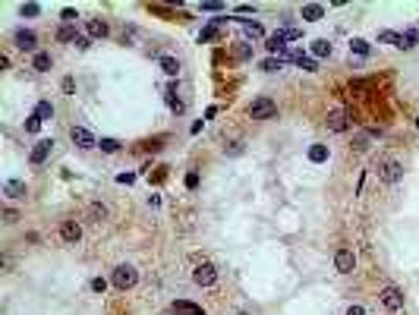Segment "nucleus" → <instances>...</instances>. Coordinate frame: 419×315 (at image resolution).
<instances>
[{
    "label": "nucleus",
    "mask_w": 419,
    "mask_h": 315,
    "mask_svg": "<svg viewBox=\"0 0 419 315\" xmlns=\"http://www.w3.org/2000/svg\"><path fill=\"white\" fill-rule=\"evenodd\" d=\"M13 41H16V47H19V51H35V47H38V35H35L32 29H19V32L13 35Z\"/></svg>",
    "instance_id": "obj_7"
},
{
    "label": "nucleus",
    "mask_w": 419,
    "mask_h": 315,
    "mask_svg": "<svg viewBox=\"0 0 419 315\" xmlns=\"http://www.w3.org/2000/svg\"><path fill=\"white\" fill-rule=\"evenodd\" d=\"M192 281L199 284V287H214V281H217V271H214V265H199L195 271H192Z\"/></svg>",
    "instance_id": "obj_6"
},
{
    "label": "nucleus",
    "mask_w": 419,
    "mask_h": 315,
    "mask_svg": "<svg viewBox=\"0 0 419 315\" xmlns=\"http://www.w3.org/2000/svg\"><path fill=\"white\" fill-rule=\"evenodd\" d=\"M243 22V32L249 35V38H262V26L259 22H249V19H240Z\"/></svg>",
    "instance_id": "obj_24"
},
{
    "label": "nucleus",
    "mask_w": 419,
    "mask_h": 315,
    "mask_svg": "<svg viewBox=\"0 0 419 315\" xmlns=\"http://www.w3.org/2000/svg\"><path fill=\"white\" fill-rule=\"evenodd\" d=\"M211 38H217V26L211 22V26H205L202 29V35H199V41H211Z\"/></svg>",
    "instance_id": "obj_31"
},
{
    "label": "nucleus",
    "mask_w": 419,
    "mask_h": 315,
    "mask_svg": "<svg viewBox=\"0 0 419 315\" xmlns=\"http://www.w3.org/2000/svg\"><path fill=\"white\" fill-rule=\"evenodd\" d=\"M38 13H41L38 4H22V16H38Z\"/></svg>",
    "instance_id": "obj_34"
},
{
    "label": "nucleus",
    "mask_w": 419,
    "mask_h": 315,
    "mask_svg": "<svg viewBox=\"0 0 419 315\" xmlns=\"http://www.w3.org/2000/svg\"><path fill=\"white\" fill-rule=\"evenodd\" d=\"M328 155H331V152H328V145H312V148H309V161H312V164H325Z\"/></svg>",
    "instance_id": "obj_20"
},
{
    "label": "nucleus",
    "mask_w": 419,
    "mask_h": 315,
    "mask_svg": "<svg viewBox=\"0 0 419 315\" xmlns=\"http://www.w3.org/2000/svg\"><path fill=\"white\" fill-rule=\"evenodd\" d=\"M38 129H41V117H38V114H32V117L26 120V133H38Z\"/></svg>",
    "instance_id": "obj_29"
},
{
    "label": "nucleus",
    "mask_w": 419,
    "mask_h": 315,
    "mask_svg": "<svg viewBox=\"0 0 419 315\" xmlns=\"http://www.w3.org/2000/svg\"><path fill=\"white\" fill-rule=\"evenodd\" d=\"M167 104H170V107L177 110V114H180V110H183V101H180V98H177V88H174V85L167 88Z\"/></svg>",
    "instance_id": "obj_27"
},
{
    "label": "nucleus",
    "mask_w": 419,
    "mask_h": 315,
    "mask_svg": "<svg viewBox=\"0 0 419 315\" xmlns=\"http://www.w3.org/2000/svg\"><path fill=\"white\" fill-rule=\"evenodd\" d=\"M419 44V29H407L404 35H400V47L404 51H413Z\"/></svg>",
    "instance_id": "obj_18"
},
{
    "label": "nucleus",
    "mask_w": 419,
    "mask_h": 315,
    "mask_svg": "<svg viewBox=\"0 0 419 315\" xmlns=\"http://www.w3.org/2000/svg\"><path fill=\"white\" fill-rule=\"evenodd\" d=\"M195 186H199V174H189L186 177V189H195Z\"/></svg>",
    "instance_id": "obj_37"
},
{
    "label": "nucleus",
    "mask_w": 419,
    "mask_h": 315,
    "mask_svg": "<svg viewBox=\"0 0 419 315\" xmlns=\"http://www.w3.org/2000/svg\"><path fill=\"white\" fill-rule=\"evenodd\" d=\"M350 54H356V57H369L372 47H369L366 38H353V41H350Z\"/></svg>",
    "instance_id": "obj_21"
},
{
    "label": "nucleus",
    "mask_w": 419,
    "mask_h": 315,
    "mask_svg": "<svg viewBox=\"0 0 419 315\" xmlns=\"http://www.w3.org/2000/svg\"><path fill=\"white\" fill-rule=\"evenodd\" d=\"M334 268H337L340 274H350V271L356 268V255H353L350 249H337V255H334Z\"/></svg>",
    "instance_id": "obj_9"
},
{
    "label": "nucleus",
    "mask_w": 419,
    "mask_h": 315,
    "mask_svg": "<svg viewBox=\"0 0 419 315\" xmlns=\"http://www.w3.org/2000/svg\"><path fill=\"white\" fill-rule=\"evenodd\" d=\"M378 41H381V44H394V47H400V35H397V32H378Z\"/></svg>",
    "instance_id": "obj_25"
},
{
    "label": "nucleus",
    "mask_w": 419,
    "mask_h": 315,
    "mask_svg": "<svg viewBox=\"0 0 419 315\" xmlns=\"http://www.w3.org/2000/svg\"><path fill=\"white\" fill-rule=\"evenodd\" d=\"M249 54H252V47H246V44H243V47H236V57H240V60H246Z\"/></svg>",
    "instance_id": "obj_38"
},
{
    "label": "nucleus",
    "mask_w": 419,
    "mask_h": 315,
    "mask_svg": "<svg viewBox=\"0 0 419 315\" xmlns=\"http://www.w3.org/2000/svg\"><path fill=\"white\" fill-rule=\"evenodd\" d=\"M57 41H69V44H76V41H79L76 26H60V29H57Z\"/></svg>",
    "instance_id": "obj_19"
},
{
    "label": "nucleus",
    "mask_w": 419,
    "mask_h": 315,
    "mask_svg": "<svg viewBox=\"0 0 419 315\" xmlns=\"http://www.w3.org/2000/svg\"><path fill=\"white\" fill-rule=\"evenodd\" d=\"M88 217H92V221H104V217H107V208H104V205H92V208H88Z\"/></svg>",
    "instance_id": "obj_30"
},
{
    "label": "nucleus",
    "mask_w": 419,
    "mask_h": 315,
    "mask_svg": "<svg viewBox=\"0 0 419 315\" xmlns=\"http://www.w3.org/2000/svg\"><path fill=\"white\" fill-rule=\"evenodd\" d=\"M287 57H290V60H293L297 66H303V69H309V72H315V66H318V63H315L312 57H306V54H303V51H290V54H287Z\"/></svg>",
    "instance_id": "obj_14"
},
{
    "label": "nucleus",
    "mask_w": 419,
    "mask_h": 315,
    "mask_svg": "<svg viewBox=\"0 0 419 315\" xmlns=\"http://www.w3.org/2000/svg\"><path fill=\"white\" fill-rule=\"evenodd\" d=\"M98 145H101V152H107V155H114V152H120V142H117V139H101Z\"/></svg>",
    "instance_id": "obj_28"
},
{
    "label": "nucleus",
    "mask_w": 419,
    "mask_h": 315,
    "mask_svg": "<svg viewBox=\"0 0 419 315\" xmlns=\"http://www.w3.org/2000/svg\"><path fill=\"white\" fill-rule=\"evenodd\" d=\"M76 47H79V51H88V38H82V35H79V41H76Z\"/></svg>",
    "instance_id": "obj_43"
},
{
    "label": "nucleus",
    "mask_w": 419,
    "mask_h": 315,
    "mask_svg": "<svg viewBox=\"0 0 419 315\" xmlns=\"http://www.w3.org/2000/svg\"><path fill=\"white\" fill-rule=\"evenodd\" d=\"M347 315H366V309H362V306H350Z\"/></svg>",
    "instance_id": "obj_41"
},
{
    "label": "nucleus",
    "mask_w": 419,
    "mask_h": 315,
    "mask_svg": "<svg viewBox=\"0 0 419 315\" xmlns=\"http://www.w3.org/2000/svg\"><path fill=\"white\" fill-rule=\"evenodd\" d=\"M378 177L385 180V183H397L400 177H404V167H400V161L385 158V161H378Z\"/></svg>",
    "instance_id": "obj_3"
},
{
    "label": "nucleus",
    "mask_w": 419,
    "mask_h": 315,
    "mask_svg": "<svg viewBox=\"0 0 419 315\" xmlns=\"http://www.w3.org/2000/svg\"><path fill=\"white\" fill-rule=\"evenodd\" d=\"M347 126H350L347 110H331V114H328V129H331V133H343Z\"/></svg>",
    "instance_id": "obj_10"
},
{
    "label": "nucleus",
    "mask_w": 419,
    "mask_h": 315,
    "mask_svg": "<svg viewBox=\"0 0 419 315\" xmlns=\"http://www.w3.org/2000/svg\"><path fill=\"white\" fill-rule=\"evenodd\" d=\"M262 69H265V72H275V69H281V60L268 57V60H262Z\"/></svg>",
    "instance_id": "obj_33"
},
{
    "label": "nucleus",
    "mask_w": 419,
    "mask_h": 315,
    "mask_svg": "<svg viewBox=\"0 0 419 315\" xmlns=\"http://www.w3.org/2000/svg\"><path fill=\"white\" fill-rule=\"evenodd\" d=\"M69 139L76 142L79 148H95V145H98V139H95L92 133H88L85 126H72V129H69Z\"/></svg>",
    "instance_id": "obj_8"
},
{
    "label": "nucleus",
    "mask_w": 419,
    "mask_h": 315,
    "mask_svg": "<svg viewBox=\"0 0 419 315\" xmlns=\"http://www.w3.org/2000/svg\"><path fill=\"white\" fill-rule=\"evenodd\" d=\"M416 129H419V117H416Z\"/></svg>",
    "instance_id": "obj_44"
},
{
    "label": "nucleus",
    "mask_w": 419,
    "mask_h": 315,
    "mask_svg": "<svg viewBox=\"0 0 419 315\" xmlns=\"http://www.w3.org/2000/svg\"><path fill=\"white\" fill-rule=\"evenodd\" d=\"M381 306H385L388 312H400L404 309V293H400L397 287H385L381 290Z\"/></svg>",
    "instance_id": "obj_4"
},
{
    "label": "nucleus",
    "mask_w": 419,
    "mask_h": 315,
    "mask_svg": "<svg viewBox=\"0 0 419 315\" xmlns=\"http://www.w3.org/2000/svg\"><path fill=\"white\" fill-rule=\"evenodd\" d=\"M356 148H359V152H362V148H369V133H359L356 136Z\"/></svg>",
    "instance_id": "obj_36"
},
{
    "label": "nucleus",
    "mask_w": 419,
    "mask_h": 315,
    "mask_svg": "<svg viewBox=\"0 0 419 315\" xmlns=\"http://www.w3.org/2000/svg\"><path fill=\"white\" fill-rule=\"evenodd\" d=\"M35 114H38L41 120H51V117H54V104H51V101H41L38 107H35Z\"/></svg>",
    "instance_id": "obj_26"
},
{
    "label": "nucleus",
    "mask_w": 419,
    "mask_h": 315,
    "mask_svg": "<svg viewBox=\"0 0 419 315\" xmlns=\"http://www.w3.org/2000/svg\"><path fill=\"white\" fill-rule=\"evenodd\" d=\"M51 152H54V139H41V142H35V148H32V155H29V161L38 167V164H44L47 158H51Z\"/></svg>",
    "instance_id": "obj_5"
},
{
    "label": "nucleus",
    "mask_w": 419,
    "mask_h": 315,
    "mask_svg": "<svg viewBox=\"0 0 419 315\" xmlns=\"http://www.w3.org/2000/svg\"><path fill=\"white\" fill-rule=\"evenodd\" d=\"M111 281H114L117 290H130V287H136V281H139V271H136L133 265H117Z\"/></svg>",
    "instance_id": "obj_1"
},
{
    "label": "nucleus",
    "mask_w": 419,
    "mask_h": 315,
    "mask_svg": "<svg viewBox=\"0 0 419 315\" xmlns=\"http://www.w3.org/2000/svg\"><path fill=\"white\" fill-rule=\"evenodd\" d=\"M4 217H7V224H16V221H19V214H16V211H7Z\"/></svg>",
    "instance_id": "obj_42"
},
{
    "label": "nucleus",
    "mask_w": 419,
    "mask_h": 315,
    "mask_svg": "<svg viewBox=\"0 0 419 315\" xmlns=\"http://www.w3.org/2000/svg\"><path fill=\"white\" fill-rule=\"evenodd\" d=\"M92 290H95V293H104V290H107V281H104V277H95V281H92Z\"/></svg>",
    "instance_id": "obj_35"
},
{
    "label": "nucleus",
    "mask_w": 419,
    "mask_h": 315,
    "mask_svg": "<svg viewBox=\"0 0 419 315\" xmlns=\"http://www.w3.org/2000/svg\"><path fill=\"white\" fill-rule=\"evenodd\" d=\"M51 63H54V60H51V54H47V51H38V54L32 57V69H35V72H47Z\"/></svg>",
    "instance_id": "obj_15"
},
{
    "label": "nucleus",
    "mask_w": 419,
    "mask_h": 315,
    "mask_svg": "<svg viewBox=\"0 0 419 315\" xmlns=\"http://www.w3.org/2000/svg\"><path fill=\"white\" fill-rule=\"evenodd\" d=\"M170 312H174V315H205L202 306H195V303H189V300H177V303L170 306Z\"/></svg>",
    "instance_id": "obj_12"
},
{
    "label": "nucleus",
    "mask_w": 419,
    "mask_h": 315,
    "mask_svg": "<svg viewBox=\"0 0 419 315\" xmlns=\"http://www.w3.org/2000/svg\"><path fill=\"white\" fill-rule=\"evenodd\" d=\"M224 152H230V155H240V152H243V145H240V142H233L230 148H224Z\"/></svg>",
    "instance_id": "obj_39"
},
{
    "label": "nucleus",
    "mask_w": 419,
    "mask_h": 315,
    "mask_svg": "<svg viewBox=\"0 0 419 315\" xmlns=\"http://www.w3.org/2000/svg\"><path fill=\"white\" fill-rule=\"evenodd\" d=\"M4 196H10V199H26L29 189H26L22 180H7V183H4Z\"/></svg>",
    "instance_id": "obj_13"
},
{
    "label": "nucleus",
    "mask_w": 419,
    "mask_h": 315,
    "mask_svg": "<svg viewBox=\"0 0 419 315\" xmlns=\"http://www.w3.org/2000/svg\"><path fill=\"white\" fill-rule=\"evenodd\" d=\"M278 114V104L271 101V98H256L252 101V107H249V117L252 120H271Z\"/></svg>",
    "instance_id": "obj_2"
},
{
    "label": "nucleus",
    "mask_w": 419,
    "mask_h": 315,
    "mask_svg": "<svg viewBox=\"0 0 419 315\" xmlns=\"http://www.w3.org/2000/svg\"><path fill=\"white\" fill-rule=\"evenodd\" d=\"M312 54H315V57H331V41H328V38L312 41Z\"/></svg>",
    "instance_id": "obj_22"
},
{
    "label": "nucleus",
    "mask_w": 419,
    "mask_h": 315,
    "mask_svg": "<svg viewBox=\"0 0 419 315\" xmlns=\"http://www.w3.org/2000/svg\"><path fill=\"white\" fill-rule=\"evenodd\" d=\"M161 69L167 72V76H177V72H180V60L177 57H161Z\"/></svg>",
    "instance_id": "obj_23"
},
{
    "label": "nucleus",
    "mask_w": 419,
    "mask_h": 315,
    "mask_svg": "<svg viewBox=\"0 0 419 315\" xmlns=\"http://www.w3.org/2000/svg\"><path fill=\"white\" fill-rule=\"evenodd\" d=\"M202 10H211V13H217V10H224V4H202Z\"/></svg>",
    "instance_id": "obj_40"
},
{
    "label": "nucleus",
    "mask_w": 419,
    "mask_h": 315,
    "mask_svg": "<svg viewBox=\"0 0 419 315\" xmlns=\"http://www.w3.org/2000/svg\"><path fill=\"white\" fill-rule=\"evenodd\" d=\"M85 29H88V35H92V38H107V32H111L104 19H88Z\"/></svg>",
    "instance_id": "obj_16"
},
{
    "label": "nucleus",
    "mask_w": 419,
    "mask_h": 315,
    "mask_svg": "<svg viewBox=\"0 0 419 315\" xmlns=\"http://www.w3.org/2000/svg\"><path fill=\"white\" fill-rule=\"evenodd\" d=\"M281 35H284V41H297V38H303V32H300V29H281Z\"/></svg>",
    "instance_id": "obj_32"
},
{
    "label": "nucleus",
    "mask_w": 419,
    "mask_h": 315,
    "mask_svg": "<svg viewBox=\"0 0 419 315\" xmlns=\"http://www.w3.org/2000/svg\"><path fill=\"white\" fill-rule=\"evenodd\" d=\"M60 239H63V243H79V239H82V227L76 224V221H63V224H60Z\"/></svg>",
    "instance_id": "obj_11"
},
{
    "label": "nucleus",
    "mask_w": 419,
    "mask_h": 315,
    "mask_svg": "<svg viewBox=\"0 0 419 315\" xmlns=\"http://www.w3.org/2000/svg\"><path fill=\"white\" fill-rule=\"evenodd\" d=\"M322 16H325V7H322V4H306V7H303V19H306V22H318Z\"/></svg>",
    "instance_id": "obj_17"
}]
</instances>
